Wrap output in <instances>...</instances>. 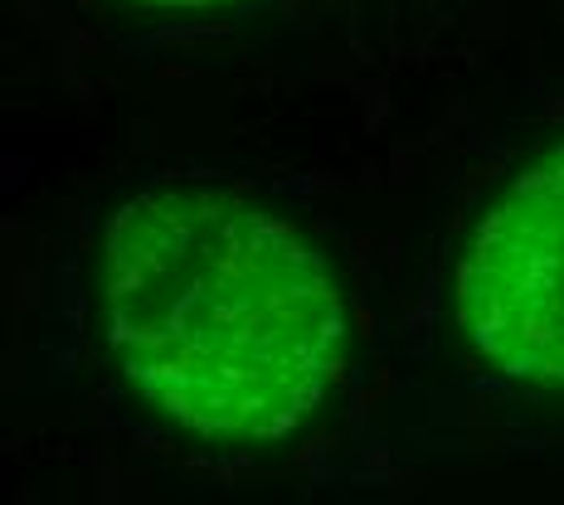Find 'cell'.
<instances>
[{
    "instance_id": "6da1fadb",
    "label": "cell",
    "mask_w": 564,
    "mask_h": 505,
    "mask_svg": "<svg viewBox=\"0 0 564 505\" xmlns=\"http://www.w3.org/2000/svg\"><path fill=\"white\" fill-rule=\"evenodd\" d=\"M102 336L175 428L278 442L336 389L350 307L297 224L219 185L151 180L102 229Z\"/></svg>"
},
{
    "instance_id": "7a4b0ae2",
    "label": "cell",
    "mask_w": 564,
    "mask_h": 505,
    "mask_svg": "<svg viewBox=\"0 0 564 505\" xmlns=\"http://www.w3.org/2000/svg\"><path fill=\"white\" fill-rule=\"evenodd\" d=\"M453 292L457 331L477 365L564 394V141L487 205Z\"/></svg>"
},
{
    "instance_id": "3957f363",
    "label": "cell",
    "mask_w": 564,
    "mask_h": 505,
    "mask_svg": "<svg viewBox=\"0 0 564 505\" xmlns=\"http://www.w3.org/2000/svg\"><path fill=\"white\" fill-rule=\"evenodd\" d=\"M141 10H219V6H239V0H127Z\"/></svg>"
}]
</instances>
